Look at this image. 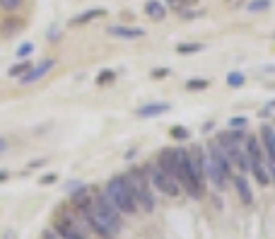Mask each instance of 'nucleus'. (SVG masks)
<instances>
[{"mask_svg":"<svg viewBox=\"0 0 275 239\" xmlns=\"http://www.w3.org/2000/svg\"><path fill=\"white\" fill-rule=\"evenodd\" d=\"M92 212L99 218V222L106 227L114 237L121 232V225H124L121 210L111 203V198L106 196V194H96L94 196V200H92Z\"/></svg>","mask_w":275,"mask_h":239,"instance_id":"4","label":"nucleus"},{"mask_svg":"<svg viewBox=\"0 0 275 239\" xmlns=\"http://www.w3.org/2000/svg\"><path fill=\"white\" fill-rule=\"evenodd\" d=\"M169 136H172L174 140L184 142V140H188V138H191V130H188L186 126H181V124H174V126L169 128Z\"/></svg>","mask_w":275,"mask_h":239,"instance_id":"23","label":"nucleus"},{"mask_svg":"<svg viewBox=\"0 0 275 239\" xmlns=\"http://www.w3.org/2000/svg\"><path fill=\"white\" fill-rule=\"evenodd\" d=\"M227 155L232 160V164L242 174H248V169H251V160H248L246 150H244V145H239V148H232V150H227Z\"/></svg>","mask_w":275,"mask_h":239,"instance_id":"18","label":"nucleus"},{"mask_svg":"<svg viewBox=\"0 0 275 239\" xmlns=\"http://www.w3.org/2000/svg\"><path fill=\"white\" fill-rule=\"evenodd\" d=\"M212 138L220 142L224 150H232V148H239V145H244L246 130H244V128H224V130H218Z\"/></svg>","mask_w":275,"mask_h":239,"instance_id":"11","label":"nucleus"},{"mask_svg":"<svg viewBox=\"0 0 275 239\" xmlns=\"http://www.w3.org/2000/svg\"><path fill=\"white\" fill-rule=\"evenodd\" d=\"M169 109H172V104H166V102H148V104L138 106L136 116L138 118H157V116H164Z\"/></svg>","mask_w":275,"mask_h":239,"instance_id":"12","label":"nucleus"},{"mask_svg":"<svg viewBox=\"0 0 275 239\" xmlns=\"http://www.w3.org/2000/svg\"><path fill=\"white\" fill-rule=\"evenodd\" d=\"M169 75H172V70H169L166 66H160V68H152V70H150L152 80H166Z\"/></svg>","mask_w":275,"mask_h":239,"instance_id":"28","label":"nucleus"},{"mask_svg":"<svg viewBox=\"0 0 275 239\" xmlns=\"http://www.w3.org/2000/svg\"><path fill=\"white\" fill-rule=\"evenodd\" d=\"M212 128H215V124H212V121H210V124H206V126H200V130H203V133H210V130H212Z\"/></svg>","mask_w":275,"mask_h":239,"instance_id":"38","label":"nucleus"},{"mask_svg":"<svg viewBox=\"0 0 275 239\" xmlns=\"http://www.w3.org/2000/svg\"><path fill=\"white\" fill-rule=\"evenodd\" d=\"M244 8L248 12H268L273 8V0H246Z\"/></svg>","mask_w":275,"mask_h":239,"instance_id":"22","label":"nucleus"},{"mask_svg":"<svg viewBox=\"0 0 275 239\" xmlns=\"http://www.w3.org/2000/svg\"><path fill=\"white\" fill-rule=\"evenodd\" d=\"M24 27H27V17H22V14H17V12H10L0 20V36H2V39H12L17 34H22Z\"/></svg>","mask_w":275,"mask_h":239,"instance_id":"8","label":"nucleus"},{"mask_svg":"<svg viewBox=\"0 0 275 239\" xmlns=\"http://www.w3.org/2000/svg\"><path fill=\"white\" fill-rule=\"evenodd\" d=\"M263 70H266V72H275V66H263Z\"/></svg>","mask_w":275,"mask_h":239,"instance_id":"41","label":"nucleus"},{"mask_svg":"<svg viewBox=\"0 0 275 239\" xmlns=\"http://www.w3.org/2000/svg\"><path fill=\"white\" fill-rule=\"evenodd\" d=\"M32 54H34V44H32V42H24L20 48H17V58H20V60H22V58H27V56H32Z\"/></svg>","mask_w":275,"mask_h":239,"instance_id":"29","label":"nucleus"},{"mask_svg":"<svg viewBox=\"0 0 275 239\" xmlns=\"http://www.w3.org/2000/svg\"><path fill=\"white\" fill-rule=\"evenodd\" d=\"M39 182H42L44 186H46V184H56V182H58V174H46V176H42Z\"/></svg>","mask_w":275,"mask_h":239,"instance_id":"35","label":"nucleus"},{"mask_svg":"<svg viewBox=\"0 0 275 239\" xmlns=\"http://www.w3.org/2000/svg\"><path fill=\"white\" fill-rule=\"evenodd\" d=\"M63 239H87V237H84V234L80 232V230H78V227H75V230H68V232L63 234Z\"/></svg>","mask_w":275,"mask_h":239,"instance_id":"33","label":"nucleus"},{"mask_svg":"<svg viewBox=\"0 0 275 239\" xmlns=\"http://www.w3.org/2000/svg\"><path fill=\"white\" fill-rule=\"evenodd\" d=\"M106 196L111 198V203L121 210V215H138V200H136V194H133V186L128 182L126 174H116L111 176L106 182Z\"/></svg>","mask_w":275,"mask_h":239,"instance_id":"2","label":"nucleus"},{"mask_svg":"<svg viewBox=\"0 0 275 239\" xmlns=\"http://www.w3.org/2000/svg\"><path fill=\"white\" fill-rule=\"evenodd\" d=\"M206 152H208V179L215 184L218 188H224L227 182H232L234 176V164L230 160V155H227V150L215 138H210Z\"/></svg>","mask_w":275,"mask_h":239,"instance_id":"1","label":"nucleus"},{"mask_svg":"<svg viewBox=\"0 0 275 239\" xmlns=\"http://www.w3.org/2000/svg\"><path fill=\"white\" fill-rule=\"evenodd\" d=\"M56 63H58L56 58H44V60H39V63H34V66H32V68H29V70L24 72V75H22L17 82H20V84H34V82H39L42 78H46L48 72L54 70Z\"/></svg>","mask_w":275,"mask_h":239,"instance_id":"7","label":"nucleus"},{"mask_svg":"<svg viewBox=\"0 0 275 239\" xmlns=\"http://www.w3.org/2000/svg\"><path fill=\"white\" fill-rule=\"evenodd\" d=\"M227 87H232V90H236V87H244V82H246V75L242 70H232L230 75H227Z\"/></svg>","mask_w":275,"mask_h":239,"instance_id":"25","label":"nucleus"},{"mask_svg":"<svg viewBox=\"0 0 275 239\" xmlns=\"http://www.w3.org/2000/svg\"><path fill=\"white\" fill-rule=\"evenodd\" d=\"M196 5H198V0H176V2H174V8H176V10H184V8H196Z\"/></svg>","mask_w":275,"mask_h":239,"instance_id":"32","label":"nucleus"},{"mask_svg":"<svg viewBox=\"0 0 275 239\" xmlns=\"http://www.w3.org/2000/svg\"><path fill=\"white\" fill-rule=\"evenodd\" d=\"M24 2H27V0H0V10L5 14L20 12V10L24 8Z\"/></svg>","mask_w":275,"mask_h":239,"instance_id":"24","label":"nucleus"},{"mask_svg":"<svg viewBox=\"0 0 275 239\" xmlns=\"http://www.w3.org/2000/svg\"><path fill=\"white\" fill-rule=\"evenodd\" d=\"M46 36H48V42H60V29L51 27L48 32H46Z\"/></svg>","mask_w":275,"mask_h":239,"instance_id":"34","label":"nucleus"},{"mask_svg":"<svg viewBox=\"0 0 275 239\" xmlns=\"http://www.w3.org/2000/svg\"><path fill=\"white\" fill-rule=\"evenodd\" d=\"M258 138H261L263 152H266V162H268V164H275V128L263 126L261 133H258Z\"/></svg>","mask_w":275,"mask_h":239,"instance_id":"14","label":"nucleus"},{"mask_svg":"<svg viewBox=\"0 0 275 239\" xmlns=\"http://www.w3.org/2000/svg\"><path fill=\"white\" fill-rule=\"evenodd\" d=\"M32 66H34V60H32V58H22V60H17V63H12V66L8 68V78H17V80H20V78H22V75H24Z\"/></svg>","mask_w":275,"mask_h":239,"instance_id":"20","label":"nucleus"},{"mask_svg":"<svg viewBox=\"0 0 275 239\" xmlns=\"http://www.w3.org/2000/svg\"><path fill=\"white\" fill-rule=\"evenodd\" d=\"M142 10L148 14V20H152V22H164L166 20V5L162 0H145Z\"/></svg>","mask_w":275,"mask_h":239,"instance_id":"17","label":"nucleus"},{"mask_svg":"<svg viewBox=\"0 0 275 239\" xmlns=\"http://www.w3.org/2000/svg\"><path fill=\"white\" fill-rule=\"evenodd\" d=\"M154 164L162 169L164 174H169V176L176 179V169H179V150H176V148H164V150H160V152H157V160H154Z\"/></svg>","mask_w":275,"mask_h":239,"instance_id":"10","label":"nucleus"},{"mask_svg":"<svg viewBox=\"0 0 275 239\" xmlns=\"http://www.w3.org/2000/svg\"><path fill=\"white\" fill-rule=\"evenodd\" d=\"M224 2H227L230 8H242V5H244L246 0H224Z\"/></svg>","mask_w":275,"mask_h":239,"instance_id":"37","label":"nucleus"},{"mask_svg":"<svg viewBox=\"0 0 275 239\" xmlns=\"http://www.w3.org/2000/svg\"><path fill=\"white\" fill-rule=\"evenodd\" d=\"M203 51V44H176V54L181 56H196Z\"/></svg>","mask_w":275,"mask_h":239,"instance_id":"26","label":"nucleus"},{"mask_svg":"<svg viewBox=\"0 0 275 239\" xmlns=\"http://www.w3.org/2000/svg\"><path fill=\"white\" fill-rule=\"evenodd\" d=\"M92 200H94V196L90 194L87 186H78V188L70 194V206H72L75 210H87V208H92Z\"/></svg>","mask_w":275,"mask_h":239,"instance_id":"15","label":"nucleus"},{"mask_svg":"<svg viewBox=\"0 0 275 239\" xmlns=\"http://www.w3.org/2000/svg\"><path fill=\"white\" fill-rule=\"evenodd\" d=\"M106 34L111 39H121V42H138L148 36V32L142 27H130V24H111L106 27Z\"/></svg>","mask_w":275,"mask_h":239,"instance_id":"9","label":"nucleus"},{"mask_svg":"<svg viewBox=\"0 0 275 239\" xmlns=\"http://www.w3.org/2000/svg\"><path fill=\"white\" fill-rule=\"evenodd\" d=\"M210 87V80L208 78H188L186 82H184V90L186 92H203Z\"/></svg>","mask_w":275,"mask_h":239,"instance_id":"21","label":"nucleus"},{"mask_svg":"<svg viewBox=\"0 0 275 239\" xmlns=\"http://www.w3.org/2000/svg\"><path fill=\"white\" fill-rule=\"evenodd\" d=\"M181 20H193V17H200V10H191V8H184V10H179Z\"/></svg>","mask_w":275,"mask_h":239,"instance_id":"30","label":"nucleus"},{"mask_svg":"<svg viewBox=\"0 0 275 239\" xmlns=\"http://www.w3.org/2000/svg\"><path fill=\"white\" fill-rule=\"evenodd\" d=\"M145 172H148V176H150V184L160 191V194H164V196H169V198H179L181 196V184L176 182L174 176L164 174L154 162L145 164Z\"/></svg>","mask_w":275,"mask_h":239,"instance_id":"6","label":"nucleus"},{"mask_svg":"<svg viewBox=\"0 0 275 239\" xmlns=\"http://www.w3.org/2000/svg\"><path fill=\"white\" fill-rule=\"evenodd\" d=\"M128 182L133 186V194H136V200H138V208L145 212H152L154 210V196H152V184H150V176H148V172L145 167L140 169H130L128 174Z\"/></svg>","mask_w":275,"mask_h":239,"instance_id":"5","label":"nucleus"},{"mask_svg":"<svg viewBox=\"0 0 275 239\" xmlns=\"http://www.w3.org/2000/svg\"><path fill=\"white\" fill-rule=\"evenodd\" d=\"M8 148H10L8 138H5V136H0V155H5V152H8Z\"/></svg>","mask_w":275,"mask_h":239,"instance_id":"36","label":"nucleus"},{"mask_svg":"<svg viewBox=\"0 0 275 239\" xmlns=\"http://www.w3.org/2000/svg\"><path fill=\"white\" fill-rule=\"evenodd\" d=\"M116 80V70H111V68H104V70H99V75H96V84H111Z\"/></svg>","mask_w":275,"mask_h":239,"instance_id":"27","label":"nucleus"},{"mask_svg":"<svg viewBox=\"0 0 275 239\" xmlns=\"http://www.w3.org/2000/svg\"><path fill=\"white\" fill-rule=\"evenodd\" d=\"M232 182H234V188H236L239 200H242L244 206H251V203H254V194H251V186H248L246 174H234Z\"/></svg>","mask_w":275,"mask_h":239,"instance_id":"16","label":"nucleus"},{"mask_svg":"<svg viewBox=\"0 0 275 239\" xmlns=\"http://www.w3.org/2000/svg\"><path fill=\"white\" fill-rule=\"evenodd\" d=\"M162 2H169V5H174V2H176V0H162Z\"/></svg>","mask_w":275,"mask_h":239,"instance_id":"42","label":"nucleus"},{"mask_svg":"<svg viewBox=\"0 0 275 239\" xmlns=\"http://www.w3.org/2000/svg\"><path fill=\"white\" fill-rule=\"evenodd\" d=\"M8 179H10V172H5V169H2V172H0V184L8 182Z\"/></svg>","mask_w":275,"mask_h":239,"instance_id":"39","label":"nucleus"},{"mask_svg":"<svg viewBox=\"0 0 275 239\" xmlns=\"http://www.w3.org/2000/svg\"><path fill=\"white\" fill-rule=\"evenodd\" d=\"M248 174H254V179L261 184V186H268V184H270L268 162H251V169H248Z\"/></svg>","mask_w":275,"mask_h":239,"instance_id":"19","label":"nucleus"},{"mask_svg":"<svg viewBox=\"0 0 275 239\" xmlns=\"http://www.w3.org/2000/svg\"><path fill=\"white\" fill-rule=\"evenodd\" d=\"M133 157H136V148H133V150H128V152H126V160H133Z\"/></svg>","mask_w":275,"mask_h":239,"instance_id":"40","label":"nucleus"},{"mask_svg":"<svg viewBox=\"0 0 275 239\" xmlns=\"http://www.w3.org/2000/svg\"><path fill=\"white\" fill-rule=\"evenodd\" d=\"M179 150V169H176V182L181 184V191L184 194H188L191 198H203L206 196V179L196 172L191 162V155H188V150H184V148H176Z\"/></svg>","mask_w":275,"mask_h":239,"instance_id":"3","label":"nucleus"},{"mask_svg":"<svg viewBox=\"0 0 275 239\" xmlns=\"http://www.w3.org/2000/svg\"><path fill=\"white\" fill-rule=\"evenodd\" d=\"M102 17H106V10H104V8H90V10H84V12H78L75 17H70L68 27H84V24H90V22H94V20H102Z\"/></svg>","mask_w":275,"mask_h":239,"instance_id":"13","label":"nucleus"},{"mask_svg":"<svg viewBox=\"0 0 275 239\" xmlns=\"http://www.w3.org/2000/svg\"><path fill=\"white\" fill-rule=\"evenodd\" d=\"M248 118L246 116H234L232 121H230V128H246Z\"/></svg>","mask_w":275,"mask_h":239,"instance_id":"31","label":"nucleus"}]
</instances>
